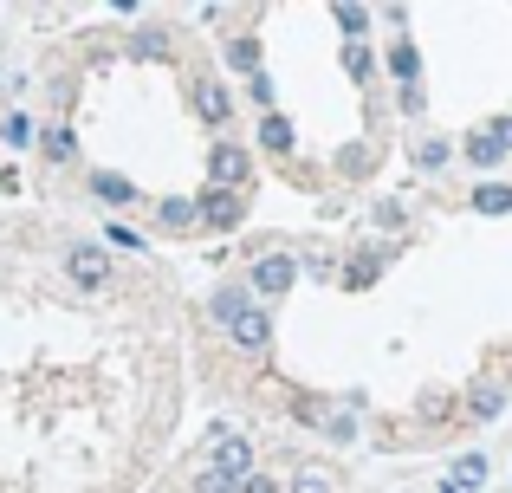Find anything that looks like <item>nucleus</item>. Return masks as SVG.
<instances>
[{
	"instance_id": "nucleus-1",
	"label": "nucleus",
	"mask_w": 512,
	"mask_h": 493,
	"mask_svg": "<svg viewBox=\"0 0 512 493\" xmlns=\"http://www.w3.org/2000/svg\"><path fill=\"white\" fill-rule=\"evenodd\" d=\"M208 176H214V189L240 195V189L253 182V156L240 150V143H214V156H208Z\"/></svg>"
},
{
	"instance_id": "nucleus-2",
	"label": "nucleus",
	"mask_w": 512,
	"mask_h": 493,
	"mask_svg": "<svg viewBox=\"0 0 512 493\" xmlns=\"http://www.w3.org/2000/svg\"><path fill=\"white\" fill-rule=\"evenodd\" d=\"M299 286V260L292 253H266L260 266H253V292H266V299H279V292Z\"/></svg>"
},
{
	"instance_id": "nucleus-3",
	"label": "nucleus",
	"mask_w": 512,
	"mask_h": 493,
	"mask_svg": "<svg viewBox=\"0 0 512 493\" xmlns=\"http://www.w3.org/2000/svg\"><path fill=\"white\" fill-rule=\"evenodd\" d=\"M208 468L234 474V481H253V442H247V435H234V429L214 435V461H208Z\"/></svg>"
},
{
	"instance_id": "nucleus-4",
	"label": "nucleus",
	"mask_w": 512,
	"mask_h": 493,
	"mask_svg": "<svg viewBox=\"0 0 512 493\" xmlns=\"http://www.w3.org/2000/svg\"><path fill=\"white\" fill-rule=\"evenodd\" d=\"M65 273L91 292V286H104V279H111V260H104V247H72V253H65Z\"/></svg>"
},
{
	"instance_id": "nucleus-5",
	"label": "nucleus",
	"mask_w": 512,
	"mask_h": 493,
	"mask_svg": "<svg viewBox=\"0 0 512 493\" xmlns=\"http://www.w3.org/2000/svg\"><path fill=\"white\" fill-rule=\"evenodd\" d=\"M195 215H201V221H214V228H234V221H240V195H227V189H208V195L195 202Z\"/></svg>"
},
{
	"instance_id": "nucleus-6",
	"label": "nucleus",
	"mask_w": 512,
	"mask_h": 493,
	"mask_svg": "<svg viewBox=\"0 0 512 493\" xmlns=\"http://www.w3.org/2000/svg\"><path fill=\"white\" fill-rule=\"evenodd\" d=\"M234 344H247V351H266V344H273V325H266V312H240L234 318Z\"/></svg>"
},
{
	"instance_id": "nucleus-7",
	"label": "nucleus",
	"mask_w": 512,
	"mask_h": 493,
	"mask_svg": "<svg viewBox=\"0 0 512 493\" xmlns=\"http://www.w3.org/2000/svg\"><path fill=\"white\" fill-rule=\"evenodd\" d=\"M480 481H487V455H461V468L448 474V487H441V493H474Z\"/></svg>"
},
{
	"instance_id": "nucleus-8",
	"label": "nucleus",
	"mask_w": 512,
	"mask_h": 493,
	"mask_svg": "<svg viewBox=\"0 0 512 493\" xmlns=\"http://www.w3.org/2000/svg\"><path fill=\"white\" fill-rule=\"evenodd\" d=\"M260 143H266L273 156H286V150H292V124H286L279 111H266V117H260Z\"/></svg>"
},
{
	"instance_id": "nucleus-9",
	"label": "nucleus",
	"mask_w": 512,
	"mask_h": 493,
	"mask_svg": "<svg viewBox=\"0 0 512 493\" xmlns=\"http://www.w3.org/2000/svg\"><path fill=\"white\" fill-rule=\"evenodd\" d=\"M91 189H98L111 208H124V202H137V195H143V189H130L124 176H111V169H104V176H91Z\"/></svg>"
},
{
	"instance_id": "nucleus-10",
	"label": "nucleus",
	"mask_w": 512,
	"mask_h": 493,
	"mask_svg": "<svg viewBox=\"0 0 512 493\" xmlns=\"http://www.w3.org/2000/svg\"><path fill=\"white\" fill-rule=\"evenodd\" d=\"M195 111L208 117V124H221V117L234 111V104H227V91H221V85H195Z\"/></svg>"
},
{
	"instance_id": "nucleus-11",
	"label": "nucleus",
	"mask_w": 512,
	"mask_h": 493,
	"mask_svg": "<svg viewBox=\"0 0 512 493\" xmlns=\"http://www.w3.org/2000/svg\"><path fill=\"white\" fill-rule=\"evenodd\" d=\"M474 208H480V215H506V208H512V189H506V182H480V189H474Z\"/></svg>"
},
{
	"instance_id": "nucleus-12",
	"label": "nucleus",
	"mask_w": 512,
	"mask_h": 493,
	"mask_svg": "<svg viewBox=\"0 0 512 493\" xmlns=\"http://www.w3.org/2000/svg\"><path fill=\"white\" fill-rule=\"evenodd\" d=\"M389 72H396V78H402V85H409V91H415V78H422V59H415V46H409V39H402V46H396V52H389Z\"/></svg>"
},
{
	"instance_id": "nucleus-13",
	"label": "nucleus",
	"mask_w": 512,
	"mask_h": 493,
	"mask_svg": "<svg viewBox=\"0 0 512 493\" xmlns=\"http://www.w3.org/2000/svg\"><path fill=\"white\" fill-rule=\"evenodd\" d=\"M292 493H338V481H331L325 468H299L292 474Z\"/></svg>"
},
{
	"instance_id": "nucleus-14",
	"label": "nucleus",
	"mask_w": 512,
	"mask_h": 493,
	"mask_svg": "<svg viewBox=\"0 0 512 493\" xmlns=\"http://www.w3.org/2000/svg\"><path fill=\"white\" fill-rule=\"evenodd\" d=\"M195 493H240V481H234V474H221V468H201L195 474Z\"/></svg>"
},
{
	"instance_id": "nucleus-15",
	"label": "nucleus",
	"mask_w": 512,
	"mask_h": 493,
	"mask_svg": "<svg viewBox=\"0 0 512 493\" xmlns=\"http://www.w3.org/2000/svg\"><path fill=\"white\" fill-rule=\"evenodd\" d=\"M156 215H163V228H188V221H195V202H182V195H169V202L156 208Z\"/></svg>"
},
{
	"instance_id": "nucleus-16",
	"label": "nucleus",
	"mask_w": 512,
	"mask_h": 493,
	"mask_svg": "<svg viewBox=\"0 0 512 493\" xmlns=\"http://www.w3.org/2000/svg\"><path fill=\"white\" fill-rule=\"evenodd\" d=\"M227 59L247 65V72H260V39H234V46H227Z\"/></svg>"
},
{
	"instance_id": "nucleus-17",
	"label": "nucleus",
	"mask_w": 512,
	"mask_h": 493,
	"mask_svg": "<svg viewBox=\"0 0 512 493\" xmlns=\"http://www.w3.org/2000/svg\"><path fill=\"white\" fill-rule=\"evenodd\" d=\"M331 13H338V26H344V33H350V39H357V33H363V26H370V13H363V7H331Z\"/></svg>"
},
{
	"instance_id": "nucleus-18",
	"label": "nucleus",
	"mask_w": 512,
	"mask_h": 493,
	"mask_svg": "<svg viewBox=\"0 0 512 493\" xmlns=\"http://www.w3.org/2000/svg\"><path fill=\"white\" fill-rule=\"evenodd\" d=\"M240 312H247V299H240V292H221V299H214V318H227V325H234Z\"/></svg>"
},
{
	"instance_id": "nucleus-19",
	"label": "nucleus",
	"mask_w": 512,
	"mask_h": 493,
	"mask_svg": "<svg viewBox=\"0 0 512 493\" xmlns=\"http://www.w3.org/2000/svg\"><path fill=\"white\" fill-rule=\"evenodd\" d=\"M104 241H117V247H143V234H137V228H124V221H111V228H104Z\"/></svg>"
},
{
	"instance_id": "nucleus-20",
	"label": "nucleus",
	"mask_w": 512,
	"mask_h": 493,
	"mask_svg": "<svg viewBox=\"0 0 512 493\" xmlns=\"http://www.w3.org/2000/svg\"><path fill=\"white\" fill-rule=\"evenodd\" d=\"M344 65H350V78H370V52H363V46H350Z\"/></svg>"
},
{
	"instance_id": "nucleus-21",
	"label": "nucleus",
	"mask_w": 512,
	"mask_h": 493,
	"mask_svg": "<svg viewBox=\"0 0 512 493\" xmlns=\"http://www.w3.org/2000/svg\"><path fill=\"white\" fill-rule=\"evenodd\" d=\"M0 137H7V143H33V124H26V117H7V130H0Z\"/></svg>"
},
{
	"instance_id": "nucleus-22",
	"label": "nucleus",
	"mask_w": 512,
	"mask_h": 493,
	"mask_svg": "<svg viewBox=\"0 0 512 493\" xmlns=\"http://www.w3.org/2000/svg\"><path fill=\"white\" fill-rule=\"evenodd\" d=\"M46 156H59V163H65V156H72V130H52V137H46Z\"/></svg>"
},
{
	"instance_id": "nucleus-23",
	"label": "nucleus",
	"mask_w": 512,
	"mask_h": 493,
	"mask_svg": "<svg viewBox=\"0 0 512 493\" xmlns=\"http://www.w3.org/2000/svg\"><path fill=\"white\" fill-rule=\"evenodd\" d=\"M137 52H150V59H156V52H169V39L150 26V33H137Z\"/></svg>"
},
{
	"instance_id": "nucleus-24",
	"label": "nucleus",
	"mask_w": 512,
	"mask_h": 493,
	"mask_svg": "<svg viewBox=\"0 0 512 493\" xmlns=\"http://www.w3.org/2000/svg\"><path fill=\"white\" fill-rule=\"evenodd\" d=\"M247 91H253V104H273V78H266V72H253Z\"/></svg>"
},
{
	"instance_id": "nucleus-25",
	"label": "nucleus",
	"mask_w": 512,
	"mask_h": 493,
	"mask_svg": "<svg viewBox=\"0 0 512 493\" xmlns=\"http://www.w3.org/2000/svg\"><path fill=\"white\" fill-rule=\"evenodd\" d=\"M240 493H273V481H260V474H253V481H240Z\"/></svg>"
}]
</instances>
